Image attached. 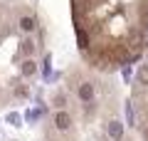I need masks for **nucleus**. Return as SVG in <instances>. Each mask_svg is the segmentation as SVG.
I'll return each mask as SVG.
<instances>
[{
  "label": "nucleus",
  "instance_id": "3",
  "mask_svg": "<svg viewBox=\"0 0 148 141\" xmlns=\"http://www.w3.org/2000/svg\"><path fill=\"white\" fill-rule=\"evenodd\" d=\"M47 40L35 5L0 0V109L25 104L40 82Z\"/></svg>",
  "mask_w": 148,
  "mask_h": 141
},
{
  "label": "nucleus",
  "instance_id": "4",
  "mask_svg": "<svg viewBox=\"0 0 148 141\" xmlns=\"http://www.w3.org/2000/svg\"><path fill=\"white\" fill-rule=\"evenodd\" d=\"M141 57L131 82V121L141 141H148V52Z\"/></svg>",
  "mask_w": 148,
  "mask_h": 141
},
{
  "label": "nucleus",
  "instance_id": "1",
  "mask_svg": "<svg viewBox=\"0 0 148 141\" xmlns=\"http://www.w3.org/2000/svg\"><path fill=\"white\" fill-rule=\"evenodd\" d=\"M42 141H133L123 124L116 79L86 64L64 72L49 92Z\"/></svg>",
  "mask_w": 148,
  "mask_h": 141
},
{
  "label": "nucleus",
  "instance_id": "2",
  "mask_svg": "<svg viewBox=\"0 0 148 141\" xmlns=\"http://www.w3.org/2000/svg\"><path fill=\"white\" fill-rule=\"evenodd\" d=\"M82 62L96 72L131 64L148 47V0H69Z\"/></svg>",
  "mask_w": 148,
  "mask_h": 141
}]
</instances>
